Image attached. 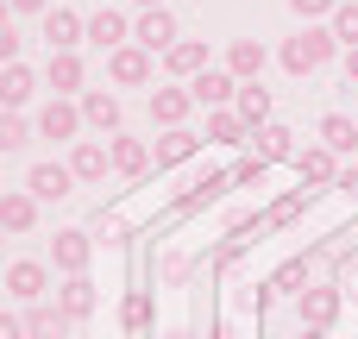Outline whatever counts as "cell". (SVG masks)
<instances>
[{"instance_id": "obj_1", "label": "cell", "mask_w": 358, "mask_h": 339, "mask_svg": "<svg viewBox=\"0 0 358 339\" xmlns=\"http://www.w3.org/2000/svg\"><path fill=\"white\" fill-rule=\"evenodd\" d=\"M334 50H340V44H334V31H327V25H302L296 38H283V50H277V57H283V69H289V75H315V69H327V63H334Z\"/></svg>"}, {"instance_id": "obj_2", "label": "cell", "mask_w": 358, "mask_h": 339, "mask_svg": "<svg viewBox=\"0 0 358 339\" xmlns=\"http://www.w3.org/2000/svg\"><path fill=\"white\" fill-rule=\"evenodd\" d=\"M38 138H50V145H76V138H82V107L63 101V94H50V107L38 113Z\"/></svg>"}, {"instance_id": "obj_3", "label": "cell", "mask_w": 358, "mask_h": 339, "mask_svg": "<svg viewBox=\"0 0 358 339\" xmlns=\"http://www.w3.org/2000/svg\"><path fill=\"white\" fill-rule=\"evenodd\" d=\"M44 289H50V264H38V258H13L6 264V296L13 302H44Z\"/></svg>"}, {"instance_id": "obj_4", "label": "cell", "mask_w": 358, "mask_h": 339, "mask_svg": "<svg viewBox=\"0 0 358 339\" xmlns=\"http://www.w3.org/2000/svg\"><path fill=\"white\" fill-rule=\"evenodd\" d=\"M132 44H138V50H151V57L176 44V19H170V6H151V13H138V19H132Z\"/></svg>"}, {"instance_id": "obj_5", "label": "cell", "mask_w": 358, "mask_h": 339, "mask_svg": "<svg viewBox=\"0 0 358 339\" xmlns=\"http://www.w3.org/2000/svg\"><path fill=\"white\" fill-rule=\"evenodd\" d=\"M189 94H195V107H208V113H214V107H233V101H239V75H233V69H201V75L189 82Z\"/></svg>"}, {"instance_id": "obj_6", "label": "cell", "mask_w": 358, "mask_h": 339, "mask_svg": "<svg viewBox=\"0 0 358 339\" xmlns=\"http://www.w3.org/2000/svg\"><path fill=\"white\" fill-rule=\"evenodd\" d=\"M107 75H113L120 88H145V82H151V50H138V44L107 50Z\"/></svg>"}, {"instance_id": "obj_7", "label": "cell", "mask_w": 358, "mask_h": 339, "mask_svg": "<svg viewBox=\"0 0 358 339\" xmlns=\"http://www.w3.org/2000/svg\"><path fill=\"white\" fill-rule=\"evenodd\" d=\"M44 82H50V94L76 101V94H82V82H88V69H82V57H76V50H50V63H44Z\"/></svg>"}, {"instance_id": "obj_8", "label": "cell", "mask_w": 358, "mask_h": 339, "mask_svg": "<svg viewBox=\"0 0 358 339\" xmlns=\"http://www.w3.org/2000/svg\"><path fill=\"white\" fill-rule=\"evenodd\" d=\"M76 107H82V126H94V132H120V94H113V88H82Z\"/></svg>"}, {"instance_id": "obj_9", "label": "cell", "mask_w": 358, "mask_h": 339, "mask_svg": "<svg viewBox=\"0 0 358 339\" xmlns=\"http://www.w3.org/2000/svg\"><path fill=\"white\" fill-rule=\"evenodd\" d=\"M88 258H94V239H88V233H76V226H69V233H57V239H50V264H57L63 277H82V271H88Z\"/></svg>"}, {"instance_id": "obj_10", "label": "cell", "mask_w": 358, "mask_h": 339, "mask_svg": "<svg viewBox=\"0 0 358 339\" xmlns=\"http://www.w3.org/2000/svg\"><path fill=\"white\" fill-rule=\"evenodd\" d=\"M44 44H50V50H76V44H88V19H76L69 6H50V13H44Z\"/></svg>"}, {"instance_id": "obj_11", "label": "cell", "mask_w": 358, "mask_h": 339, "mask_svg": "<svg viewBox=\"0 0 358 339\" xmlns=\"http://www.w3.org/2000/svg\"><path fill=\"white\" fill-rule=\"evenodd\" d=\"M25 189H31L38 201H63V195H76V170H69V164H31Z\"/></svg>"}, {"instance_id": "obj_12", "label": "cell", "mask_w": 358, "mask_h": 339, "mask_svg": "<svg viewBox=\"0 0 358 339\" xmlns=\"http://www.w3.org/2000/svg\"><path fill=\"white\" fill-rule=\"evenodd\" d=\"M88 44H94V50H120V44H132V19L113 13V6H101V13L88 19Z\"/></svg>"}, {"instance_id": "obj_13", "label": "cell", "mask_w": 358, "mask_h": 339, "mask_svg": "<svg viewBox=\"0 0 358 339\" xmlns=\"http://www.w3.org/2000/svg\"><path fill=\"white\" fill-rule=\"evenodd\" d=\"M69 170H76V182H101V176L113 170V157H107L101 138H76V145H69Z\"/></svg>"}, {"instance_id": "obj_14", "label": "cell", "mask_w": 358, "mask_h": 339, "mask_svg": "<svg viewBox=\"0 0 358 339\" xmlns=\"http://www.w3.org/2000/svg\"><path fill=\"white\" fill-rule=\"evenodd\" d=\"M164 63H170V75H182V82H195L201 69H214V63H208V44H201V38H176V44L164 50Z\"/></svg>"}, {"instance_id": "obj_15", "label": "cell", "mask_w": 358, "mask_h": 339, "mask_svg": "<svg viewBox=\"0 0 358 339\" xmlns=\"http://www.w3.org/2000/svg\"><path fill=\"white\" fill-rule=\"evenodd\" d=\"M107 157H113L120 176H145V170H151V145H145V138H126V132L107 138Z\"/></svg>"}, {"instance_id": "obj_16", "label": "cell", "mask_w": 358, "mask_h": 339, "mask_svg": "<svg viewBox=\"0 0 358 339\" xmlns=\"http://www.w3.org/2000/svg\"><path fill=\"white\" fill-rule=\"evenodd\" d=\"M296 170H302V189H321V182H340V157L327 145H308L296 151Z\"/></svg>"}, {"instance_id": "obj_17", "label": "cell", "mask_w": 358, "mask_h": 339, "mask_svg": "<svg viewBox=\"0 0 358 339\" xmlns=\"http://www.w3.org/2000/svg\"><path fill=\"white\" fill-rule=\"evenodd\" d=\"M0 226L6 233H31L38 226V195L31 189H6L0 195Z\"/></svg>"}, {"instance_id": "obj_18", "label": "cell", "mask_w": 358, "mask_h": 339, "mask_svg": "<svg viewBox=\"0 0 358 339\" xmlns=\"http://www.w3.org/2000/svg\"><path fill=\"white\" fill-rule=\"evenodd\" d=\"M189 107H195V94L189 88H151V120L170 132V126H182L189 120Z\"/></svg>"}, {"instance_id": "obj_19", "label": "cell", "mask_w": 358, "mask_h": 339, "mask_svg": "<svg viewBox=\"0 0 358 339\" xmlns=\"http://www.w3.org/2000/svg\"><path fill=\"white\" fill-rule=\"evenodd\" d=\"M227 69H233L239 82H258V75H264V44H258V38H233V44H227Z\"/></svg>"}, {"instance_id": "obj_20", "label": "cell", "mask_w": 358, "mask_h": 339, "mask_svg": "<svg viewBox=\"0 0 358 339\" xmlns=\"http://www.w3.org/2000/svg\"><path fill=\"white\" fill-rule=\"evenodd\" d=\"M233 113L258 132V126H271V88L264 82H239V101H233Z\"/></svg>"}, {"instance_id": "obj_21", "label": "cell", "mask_w": 358, "mask_h": 339, "mask_svg": "<svg viewBox=\"0 0 358 339\" xmlns=\"http://www.w3.org/2000/svg\"><path fill=\"white\" fill-rule=\"evenodd\" d=\"M252 145H258V157H264V164H283V157L296 164V132H289V126H277V120H271V126H258V132H252Z\"/></svg>"}, {"instance_id": "obj_22", "label": "cell", "mask_w": 358, "mask_h": 339, "mask_svg": "<svg viewBox=\"0 0 358 339\" xmlns=\"http://www.w3.org/2000/svg\"><path fill=\"white\" fill-rule=\"evenodd\" d=\"M334 315H340V289H302V327L327 333V327H334Z\"/></svg>"}, {"instance_id": "obj_23", "label": "cell", "mask_w": 358, "mask_h": 339, "mask_svg": "<svg viewBox=\"0 0 358 339\" xmlns=\"http://www.w3.org/2000/svg\"><path fill=\"white\" fill-rule=\"evenodd\" d=\"M31 88H38V75H31L25 63H6V69H0V107H6V113H19V107L31 101Z\"/></svg>"}, {"instance_id": "obj_24", "label": "cell", "mask_w": 358, "mask_h": 339, "mask_svg": "<svg viewBox=\"0 0 358 339\" xmlns=\"http://www.w3.org/2000/svg\"><path fill=\"white\" fill-rule=\"evenodd\" d=\"M321 145H327L334 157H352L358 151V120L352 113H327V120H321Z\"/></svg>"}, {"instance_id": "obj_25", "label": "cell", "mask_w": 358, "mask_h": 339, "mask_svg": "<svg viewBox=\"0 0 358 339\" xmlns=\"http://www.w3.org/2000/svg\"><path fill=\"white\" fill-rule=\"evenodd\" d=\"M69 315L63 308H44V302H31V315H25V339H69Z\"/></svg>"}, {"instance_id": "obj_26", "label": "cell", "mask_w": 358, "mask_h": 339, "mask_svg": "<svg viewBox=\"0 0 358 339\" xmlns=\"http://www.w3.org/2000/svg\"><path fill=\"white\" fill-rule=\"evenodd\" d=\"M195 145H201V138H195L189 126H170V132L157 138V151H151V157H157V170H170V164H189V157H195Z\"/></svg>"}, {"instance_id": "obj_27", "label": "cell", "mask_w": 358, "mask_h": 339, "mask_svg": "<svg viewBox=\"0 0 358 339\" xmlns=\"http://www.w3.org/2000/svg\"><path fill=\"white\" fill-rule=\"evenodd\" d=\"M208 138H214V145H252V126H245L233 107H214V113H208Z\"/></svg>"}, {"instance_id": "obj_28", "label": "cell", "mask_w": 358, "mask_h": 339, "mask_svg": "<svg viewBox=\"0 0 358 339\" xmlns=\"http://www.w3.org/2000/svg\"><path fill=\"white\" fill-rule=\"evenodd\" d=\"M57 308H63L69 321H82V315L94 308V283H88V277H63V289H57Z\"/></svg>"}, {"instance_id": "obj_29", "label": "cell", "mask_w": 358, "mask_h": 339, "mask_svg": "<svg viewBox=\"0 0 358 339\" xmlns=\"http://www.w3.org/2000/svg\"><path fill=\"white\" fill-rule=\"evenodd\" d=\"M220 189H233V176H201V182H189V189L176 195V208H182V214H195V208H208Z\"/></svg>"}, {"instance_id": "obj_30", "label": "cell", "mask_w": 358, "mask_h": 339, "mask_svg": "<svg viewBox=\"0 0 358 339\" xmlns=\"http://www.w3.org/2000/svg\"><path fill=\"white\" fill-rule=\"evenodd\" d=\"M327 31H334V44H346V50H358V0H340V6H334Z\"/></svg>"}, {"instance_id": "obj_31", "label": "cell", "mask_w": 358, "mask_h": 339, "mask_svg": "<svg viewBox=\"0 0 358 339\" xmlns=\"http://www.w3.org/2000/svg\"><path fill=\"white\" fill-rule=\"evenodd\" d=\"M31 132H38V126H25L19 113H6V107H0V151H25V145H31Z\"/></svg>"}, {"instance_id": "obj_32", "label": "cell", "mask_w": 358, "mask_h": 339, "mask_svg": "<svg viewBox=\"0 0 358 339\" xmlns=\"http://www.w3.org/2000/svg\"><path fill=\"white\" fill-rule=\"evenodd\" d=\"M302 283H308V264H302V258H296V264H283V271H277V277H271V296H296V289H302Z\"/></svg>"}, {"instance_id": "obj_33", "label": "cell", "mask_w": 358, "mask_h": 339, "mask_svg": "<svg viewBox=\"0 0 358 339\" xmlns=\"http://www.w3.org/2000/svg\"><path fill=\"white\" fill-rule=\"evenodd\" d=\"M120 321H126V327L138 333V327L151 321V296H145V289H132V296H126V308H120Z\"/></svg>"}, {"instance_id": "obj_34", "label": "cell", "mask_w": 358, "mask_h": 339, "mask_svg": "<svg viewBox=\"0 0 358 339\" xmlns=\"http://www.w3.org/2000/svg\"><path fill=\"white\" fill-rule=\"evenodd\" d=\"M334 6H340V0H289V13H296V19H308V25H327V19H334Z\"/></svg>"}, {"instance_id": "obj_35", "label": "cell", "mask_w": 358, "mask_h": 339, "mask_svg": "<svg viewBox=\"0 0 358 339\" xmlns=\"http://www.w3.org/2000/svg\"><path fill=\"white\" fill-rule=\"evenodd\" d=\"M264 170H271V164H264V157L252 151V157H245V164L233 170V182H239V189H258V182H264Z\"/></svg>"}, {"instance_id": "obj_36", "label": "cell", "mask_w": 358, "mask_h": 339, "mask_svg": "<svg viewBox=\"0 0 358 339\" xmlns=\"http://www.w3.org/2000/svg\"><path fill=\"white\" fill-rule=\"evenodd\" d=\"M302 208H308V189H296L289 201H277V208H271V226H289V220H296Z\"/></svg>"}, {"instance_id": "obj_37", "label": "cell", "mask_w": 358, "mask_h": 339, "mask_svg": "<svg viewBox=\"0 0 358 339\" xmlns=\"http://www.w3.org/2000/svg\"><path fill=\"white\" fill-rule=\"evenodd\" d=\"M94 233H101L107 245H120V239H126V220H120V214H101V220H94Z\"/></svg>"}, {"instance_id": "obj_38", "label": "cell", "mask_w": 358, "mask_h": 339, "mask_svg": "<svg viewBox=\"0 0 358 339\" xmlns=\"http://www.w3.org/2000/svg\"><path fill=\"white\" fill-rule=\"evenodd\" d=\"M19 44H25V38L6 25V31H0V69H6V63H19Z\"/></svg>"}, {"instance_id": "obj_39", "label": "cell", "mask_w": 358, "mask_h": 339, "mask_svg": "<svg viewBox=\"0 0 358 339\" xmlns=\"http://www.w3.org/2000/svg\"><path fill=\"white\" fill-rule=\"evenodd\" d=\"M0 339H25V321H19V315H6V308H0Z\"/></svg>"}, {"instance_id": "obj_40", "label": "cell", "mask_w": 358, "mask_h": 339, "mask_svg": "<svg viewBox=\"0 0 358 339\" xmlns=\"http://www.w3.org/2000/svg\"><path fill=\"white\" fill-rule=\"evenodd\" d=\"M334 189H340L346 201H358V164H352V170H340V182H334Z\"/></svg>"}, {"instance_id": "obj_41", "label": "cell", "mask_w": 358, "mask_h": 339, "mask_svg": "<svg viewBox=\"0 0 358 339\" xmlns=\"http://www.w3.org/2000/svg\"><path fill=\"white\" fill-rule=\"evenodd\" d=\"M13 13H50V0H6Z\"/></svg>"}, {"instance_id": "obj_42", "label": "cell", "mask_w": 358, "mask_h": 339, "mask_svg": "<svg viewBox=\"0 0 358 339\" xmlns=\"http://www.w3.org/2000/svg\"><path fill=\"white\" fill-rule=\"evenodd\" d=\"M346 88H358V50H346Z\"/></svg>"}, {"instance_id": "obj_43", "label": "cell", "mask_w": 358, "mask_h": 339, "mask_svg": "<svg viewBox=\"0 0 358 339\" xmlns=\"http://www.w3.org/2000/svg\"><path fill=\"white\" fill-rule=\"evenodd\" d=\"M6 25H13V6H6V0H0V31H6Z\"/></svg>"}, {"instance_id": "obj_44", "label": "cell", "mask_w": 358, "mask_h": 339, "mask_svg": "<svg viewBox=\"0 0 358 339\" xmlns=\"http://www.w3.org/2000/svg\"><path fill=\"white\" fill-rule=\"evenodd\" d=\"M132 6H138V13H151V6H164V0H132Z\"/></svg>"}, {"instance_id": "obj_45", "label": "cell", "mask_w": 358, "mask_h": 339, "mask_svg": "<svg viewBox=\"0 0 358 339\" xmlns=\"http://www.w3.org/2000/svg\"><path fill=\"white\" fill-rule=\"evenodd\" d=\"M164 339H189V333H182V327H170V333H164Z\"/></svg>"}, {"instance_id": "obj_46", "label": "cell", "mask_w": 358, "mask_h": 339, "mask_svg": "<svg viewBox=\"0 0 358 339\" xmlns=\"http://www.w3.org/2000/svg\"><path fill=\"white\" fill-rule=\"evenodd\" d=\"M0 239H6V226H0Z\"/></svg>"}]
</instances>
